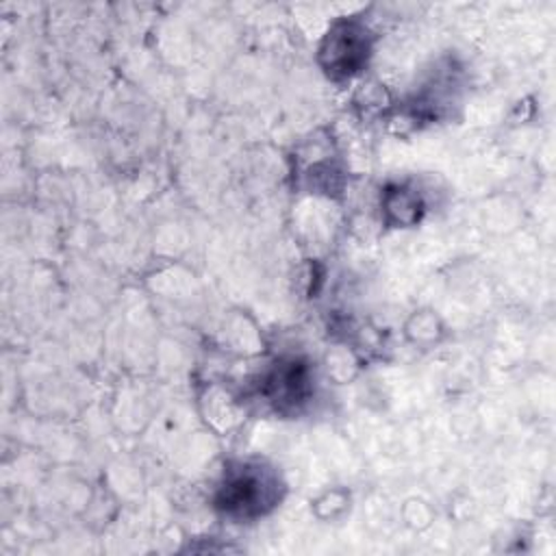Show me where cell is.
<instances>
[{
	"instance_id": "cell-1",
	"label": "cell",
	"mask_w": 556,
	"mask_h": 556,
	"mask_svg": "<svg viewBox=\"0 0 556 556\" xmlns=\"http://www.w3.org/2000/svg\"><path fill=\"white\" fill-rule=\"evenodd\" d=\"M278 500V480L269 469L241 465L230 469L217 491L215 504L230 517H256L269 510Z\"/></svg>"
},
{
	"instance_id": "cell-2",
	"label": "cell",
	"mask_w": 556,
	"mask_h": 556,
	"mask_svg": "<svg viewBox=\"0 0 556 556\" xmlns=\"http://www.w3.org/2000/svg\"><path fill=\"white\" fill-rule=\"evenodd\" d=\"M369 54L367 28L358 22H339L326 35L321 46V65L328 76L343 78L361 70Z\"/></svg>"
},
{
	"instance_id": "cell-3",
	"label": "cell",
	"mask_w": 556,
	"mask_h": 556,
	"mask_svg": "<svg viewBox=\"0 0 556 556\" xmlns=\"http://www.w3.org/2000/svg\"><path fill=\"white\" fill-rule=\"evenodd\" d=\"M311 391V378L308 369L298 363V361H287L280 363L265 380V393L267 397L285 408V406H295L306 400Z\"/></svg>"
},
{
	"instance_id": "cell-4",
	"label": "cell",
	"mask_w": 556,
	"mask_h": 556,
	"mask_svg": "<svg viewBox=\"0 0 556 556\" xmlns=\"http://www.w3.org/2000/svg\"><path fill=\"white\" fill-rule=\"evenodd\" d=\"M384 211L393 224L408 226L419 219V200L404 187L387 191Z\"/></svg>"
}]
</instances>
